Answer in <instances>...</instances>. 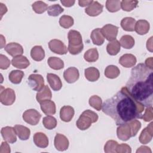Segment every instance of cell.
Wrapping results in <instances>:
<instances>
[{
	"instance_id": "obj_1",
	"label": "cell",
	"mask_w": 153,
	"mask_h": 153,
	"mask_svg": "<svg viewBox=\"0 0 153 153\" xmlns=\"http://www.w3.org/2000/svg\"><path fill=\"white\" fill-rule=\"evenodd\" d=\"M102 110L119 126L140 118L144 106L134 100L127 92L126 87H123L111 98L103 102Z\"/></svg>"
},
{
	"instance_id": "obj_2",
	"label": "cell",
	"mask_w": 153,
	"mask_h": 153,
	"mask_svg": "<svg viewBox=\"0 0 153 153\" xmlns=\"http://www.w3.org/2000/svg\"><path fill=\"white\" fill-rule=\"evenodd\" d=\"M152 69L139 63L131 71L126 88L129 94L144 106H152L153 81Z\"/></svg>"
},
{
	"instance_id": "obj_3",
	"label": "cell",
	"mask_w": 153,
	"mask_h": 153,
	"mask_svg": "<svg viewBox=\"0 0 153 153\" xmlns=\"http://www.w3.org/2000/svg\"><path fill=\"white\" fill-rule=\"evenodd\" d=\"M69 41L68 50L73 55H76L80 53L83 48L82 36L81 33L75 30H70L68 34Z\"/></svg>"
},
{
	"instance_id": "obj_4",
	"label": "cell",
	"mask_w": 153,
	"mask_h": 153,
	"mask_svg": "<svg viewBox=\"0 0 153 153\" xmlns=\"http://www.w3.org/2000/svg\"><path fill=\"white\" fill-rule=\"evenodd\" d=\"M98 120V115L94 112L87 109L84 111L78 119L76 125L81 130L88 129L92 123H96Z\"/></svg>"
},
{
	"instance_id": "obj_5",
	"label": "cell",
	"mask_w": 153,
	"mask_h": 153,
	"mask_svg": "<svg viewBox=\"0 0 153 153\" xmlns=\"http://www.w3.org/2000/svg\"><path fill=\"white\" fill-rule=\"evenodd\" d=\"M23 120L32 126H35L38 124L41 115L34 109H29L24 112L23 114Z\"/></svg>"
},
{
	"instance_id": "obj_6",
	"label": "cell",
	"mask_w": 153,
	"mask_h": 153,
	"mask_svg": "<svg viewBox=\"0 0 153 153\" xmlns=\"http://www.w3.org/2000/svg\"><path fill=\"white\" fill-rule=\"evenodd\" d=\"M28 84L34 91H39L44 87V80L39 74H31L28 77Z\"/></svg>"
},
{
	"instance_id": "obj_7",
	"label": "cell",
	"mask_w": 153,
	"mask_h": 153,
	"mask_svg": "<svg viewBox=\"0 0 153 153\" xmlns=\"http://www.w3.org/2000/svg\"><path fill=\"white\" fill-rule=\"evenodd\" d=\"M15 100L16 94L13 89L7 88L1 91L0 102L2 104L5 106H10L15 102Z\"/></svg>"
},
{
	"instance_id": "obj_8",
	"label": "cell",
	"mask_w": 153,
	"mask_h": 153,
	"mask_svg": "<svg viewBox=\"0 0 153 153\" xmlns=\"http://www.w3.org/2000/svg\"><path fill=\"white\" fill-rule=\"evenodd\" d=\"M118 32V27L111 24L105 25L101 28V32L104 36L109 41L116 39Z\"/></svg>"
},
{
	"instance_id": "obj_9",
	"label": "cell",
	"mask_w": 153,
	"mask_h": 153,
	"mask_svg": "<svg viewBox=\"0 0 153 153\" xmlns=\"http://www.w3.org/2000/svg\"><path fill=\"white\" fill-rule=\"evenodd\" d=\"M48 47L50 50L57 54H66L68 52V48L65 44L60 40L54 39L48 42Z\"/></svg>"
},
{
	"instance_id": "obj_10",
	"label": "cell",
	"mask_w": 153,
	"mask_h": 153,
	"mask_svg": "<svg viewBox=\"0 0 153 153\" xmlns=\"http://www.w3.org/2000/svg\"><path fill=\"white\" fill-rule=\"evenodd\" d=\"M117 137L123 141L128 140L132 137L131 128L128 123L119 125L117 129Z\"/></svg>"
},
{
	"instance_id": "obj_11",
	"label": "cell",
	"mask_w": 153,
	"mask_h": 153,
	"mask_svg": "<svg viewBox=\"0 0 153 153\" xmlns=\"http://www.w3.org/2000/svg\"><path fill=\"white\" fill-rule=\"evenodd\" d=\"M54 146L59 151H64L68 148L69 140L63 134L57 133L54 140Z\"/></svg>"
},
{
	"instance_id": "obj_12",
	"label": "cell",
	"mask_w": 153,
	"mask_h": 153,
	"mask_svg": "<svg viewBox=\"0 0 153 153\" xmlns=\"http://www.w3.org/2000/svg\"><path fill=\"white\" fill-rule=\"evenodd\" d=\"M3 139L10 143H13L17 141L16 133L14 127L7 126L2 128L1 130Z\"/></svg>"
},
{
	"instance_id": "obj_13",
	"label": "cell",
	"mask_w": 153,
	"mask_h": 153,
	"mask_svg": "<svg viewBox=\"0 0 153 153\" xmlns=\"http://www.w3.org/2000/svg\"><path fill=\"white\" fill-rule=\"evenodd\" d=\"M79 76V71L75 67H70L66 69L63 73V77L65 81L69 83H74L76 81Z\"/></svg>"
},
{
	"instance_id": "obj_14",
	"label": "cell",
	"mask_w": 153,
	"mask_h": 153,
	"mask_svg": "<svg viewBox=\"0 0 153 153\" xmlns=\"http://www.w3.org/2000/svg\"><path fill=\"white\" fill-rule=\"evenodd\" d=\"M5 50L10 56L14 57L20 56L23 53L22 46L16 42H10L5 47Z\"/></svg>"
},
{
	"instance_id": "obj_15",
	"label": "cell",
	"mask_w": 153,
	"mask_h": 153,
	"mask_svg": "<svg viewBox=\"0 0 153 153\" xmlns=\"http://www.w3.org/2000/svg\"><path fill=\"white\" fill-rule=\"evenodd\" d=\"M152 124L153 123L151 122L146 127L143 128V130L142 131L139 137V142L141 143L147 144L152 140L153 136Z\"/></svg>"
},
{
	"instance_id": "obj_16",
	"label": "cell",
	"mask_w": 153,
	"mask_h": 153,
	"mask_svg": "<svg viewBox=\"0 0 153 153\" xmlns=\"http://www.w3.org/2000/svg\"><path fill=\"white\" fill-rule=\"evenodd\" d=\"M103 5L98 1H93L85 9V13L89 16L95 17L99 15L103 11Z\"/></svg>"
},
{
	"instance_id": "obj_17",
	"label": "cell",
	"mask_w": 153,
	"mask_h": 153,
	"mask_svg": "<svg viewBox=\"0 0 153 153\" xmlns=\"http://www.w3.org/2000/svg\"><path fill=\"white\" fill-rule=\"evenodd\" d=\"M47 79L50 86L54 91H59L62 88V82L57 75L48 73L47 74Z\"/></svg>"
},
{
	"instance_id": "obj_18",
	"label": "cell",
	"mask_w": 153,
	"mask_h": 153,
	"mask_svg": "<svg viewBox=\"0 0 153 153\" xmlns=\"http://www.w3.org/2000/svg\"><path fill=\"white\" fill-rule=\"evenodd\" d=\"M42 111L47 115H54L56 114V108L55 103L50 100H45L40 103Z\"/></svg>"
},
{
	"instance_id": "obj_19",
	"label": "cell",
	"mask_w": 153,
	"mask_h": 153,
	"mask_svg": "<svg viewBox=\"0 0 153 153\" xmlns=\"http://www.w3.org/2000/svg\"><path fill=\"white\" fill-rule=\"evenodd\" d=\"M33 142L39 148H45L48 145V139L47 136L42 132H37L34 134Z\"/></svg>"
},
{
	"instance_id": "obj_20",
	"label": "cell",
	"mask_w": 153,
	"mask_h": 153,
	"mask_svg": "<svg viewBox=\"0 0 153 153\" xmlns=\"http://www.w3.org/2000/svg\"><path fill=\"white\" fill-rule=\"evenodd\" d=\"M11 64L13 66L19 69H26L29 65L30 62L26 57L20 55L14 57L11 60Z\"/></svg>"
},
{
	"instance_id": "obj_21",
	"label": "cell",
	"mask_w": 153,
	"mask_h": 153,
	"mask_svg": "<svg viewBox=\"0 0 153 153\" xmlns=\"http://www.w3.org/2000/svg\"><path fill=\"white\" fill-rule=\"evenodd\" d=\"M119 63L124 68H131L136 65V58L133 54H125L120 58Z\"/></svg>"
},
{
	"instance_id": "obj_22",
	"label": "cell",
	"mask_w": 153,
	"mask_h": 153,
	"mask_svg": "<svg viewBox=\"0 0 153 153\" xmlns=\"http://www.w3.org/2000/svg\"><path fill=\"white\" fill-rule=\"evenodd\" d=\"M74 109L71 106H63L60 111V119L65 122H69L74 115Z\"/></svg>"
},
{
	"instance_id": "obj_23",
	"label": "cell",
	"mask_w": 153,
	"mask_h": 153,
	"mask_svg": "<svg viewBox=\"0 0 153 153\" xmlns=\"http://www.w3.org/2000/svg\"><path fill=\"white\" fill-rule=\"evenodd\" d=\"M150 28L149 23L145 20H139L136 22L134 26V30L136 32L140 35L147 33Z\"/></svg>"
},
{
	"instance_id": "obj_24",
	"label": "cell",
	"mask_w": 153,
	"mask_h": 153,
	"mask_svg": "<svg viewBox=\"0 0 153 153\" xmlns=\"http://www.w3.org/2000/svg\"><path fill=\"white\" fill-rule=\"evenodd\" d=\"M14 128L16 134L18 136L20 140H26L29 138L30 131V129H29L27 127L22 125L17 124L14 126Z\"/></svg>"
},
{
	"instance_id": "obj_25",
	"label": "cell",
	"mask_w": 153,
	"mask_h": 153,
	"mask_svg": "<svg viewBox=\"0 0 153 153\" xmlns=\"http://www.w3.org/2000/svg\"><path fill=\"white\" fill-rule=\"evenodd\" d=\"M52 94L48 85H44V87L39 91H38L36 96V100L39 103L44 100H50Z\"/></svg>"
},
{
	"instance_id": "obj_26",
	"label": "cell",
	"mask_w": 153,
	"mask_h": 153,
	"mask_svg": "<svg viewBox=\"0 0 153 153\" xmlns=\"http://www.w3.org/2000/svg\"><path fill=\"white\" fill-rule=\"evenodd\" d=\"M30 56L33 60L39 62L44 59L45 51L41 46L36 45L31 49Z\"/></svg>"
},
{
	"instance_id": "obj_27",
	"label": "cell",
	"mask_w": 153,
	"mask_h": 153,
	"mask_svg": "<svg viewBox=\"0 0 153 153\" xmlns=\"http://www.w3.org/2000/svg\"><path fill=\"white\" fill-rule=\"evenodd\" d=\"M84 75L85 78L91 82H94L99 79L100 72L99 70L94 67H90L85 69Z\"/></svg>"
},
{
	"instance_id": "obj_28",
	"label": "cell",
	"mask_w": 153,
	"mask_h": 153,
	"mask_svg": "<svg viewBox=\"0 0 153 153\" xmlns=\"http://www.w3.org/2000/svg\"><path fill=\"white\" fill-rule=\"evenodd\" d=\"M93 43L96 45H101L104 43L105 38L101 32V29L96 28L92 30L90 35Z\"/></svg>"
},
{
	"instance_id": "obj_29",
	"label": "cell",
	"mask_w": 153,
	"mask_h": 153,
	"mask_svg": "<svg viewBox=\"0 0 153 153\" xmlns=\"http://www.w3.org/2000/svg\"><path fill=\"white\" fill-rule=\"evenodd\" d=\"M136 20L130 17L123 18L121 21V26L122 28L128 32H133L134 30Z\"/></svg>"
},
{
	"instance_id": "obj_30",
	"label": "cell",
	"mask_w": 153,
	"mask_h": 153,
	"mask_svg": "<svg viewBox=\"0 0 153 153\" xmlns=\"http://www.w3.org/2000/svg\"><path fill=\"white\" fill-rule=\"evenodd\" d=\"M121 45L119 41L117 39L110 41L106 46L107 53L111 56L117 55L120 51Z\"/></svg>"
},
{
	"instance_id": "obj_31",
	"label": "cell",
	"mask_w": 153,
	"mask_h": 153,
	"mask_svg": "<svg viewBox=\"0 0 153 153\" xmlns=\"http://www.w3.org/2000/svg\"><path fill=\"white\" fill-rule=\"evenodd\" d=\"M49 66L54 70H60L63 68V61L57 57H50L47 60Z\"/></svg>"
},
{
	"instance_id": "obj_32",
	"label": "cell",
	"mask_w": 153,
	"mask_h": 153,
	"mask_svg": "<svg viewBox=\"0 0 153 153\" xmlns=\"http://www.w3.org/2000/svg\"><path fill=\"white\" fill-rule=\"evenodd\" d=\"M23 76L24 72L23 71L19 70H13L9 74L8 78L12 83L14 84H19L21 82Z\"/></svg>"
},
{
	"instance_id": "obj_33",
	"label": "cell",
	"mask_w": 153,
	"mask_h": 153,
	"mask_svg": "<svg viewBox=\"0 0 153 153\" xmlns=\"http://www.w3.org/2000/svg\"><path fill=\"white\" fill-rule=\"evenodd\" d=\"M120 74L119 68L114 65L108 66L105 70V75L106 78L114 79L118 76Z\"/></svg>"
},
{
	"instance_id": "obj_34",
	"label": "cell",
	"mask_w": 153,
	"mask_h": 153,
	"mask_svg": "<svg viewBox=\"0 0 153 153\" xmlns=\"http://www.w3.org/2000/svg\"><path fill=\"white\" fill-rule=\"evenodd\" d=\"M85 60L88 62H94L99 58V53L96 48H90L85 51L84 55Z\"/></svg>"
},
{
	"instance_id": "obj_35",
	"label": "cell",
	"mask_w": 153,
	"mask_h": 153,
	"mask_svg": "<svg viewBox=\"0 0 153 153\" xmlns=\"http://www.w3.org/2000/svg\"><path fill=\"white\" fill-rule=\"evenodd\" d=\"M120 44L124 48L131 49L134 45V39L130 35H123L120 39Z\"/></svg>"
},
{
	"instance_id": "obj_36",
	"label": "cell",
	"mask_w": 153,
	"mask_h": 153,
	"mask_svg": "<svg viewBox=\"0 0 153 153\" xmlns=\"http://www.w3.org/2000/svg\"><path fill=\"white\" fill-rule=\"evenodd\" d=\"M106 8L111 13L117 12L121 8V1L108 0L106 2Z\"/></svg>"
},
{
	"instance_id": "obj_37",
	"label": "cell",
	"mask_w": 153,
	"mask_h": 153,
	"mask_svg": "<svg viewBox=\"0 0 153 153\" xmlns=\"http://www.w3.org/2000/svg\"><path fill=\"white\" fill-rule=\"evenodd\" d=\"M42 124L47 129L52 130L56 127L57 120L54 117L51 115H47L43 118Z\"/></svg>"
},
{
	"instance_id": "obj_38",
	"label": "cell",
	"mask_w": 153,
	"mask_h": 153,
	"mask_svg": "<svg viewBox=\"0 0 153 153\" xmlns=\"http://www.w3.org/2000/svg\"><path fill=\"white\" fill-rule=\"evenodd\" d=\"M33 10L37 14H42L48 9L47 4L41 1H38L33 2L32 5Z\"/></svg>"
},
{
	"instance_id": "obj_39",
	"label": "cell",
	"mask_w": 153,
	"mask_h": 153,
	"mask_svg": "<svg viewBox=\"0 0 153 153\" xmlns=\"http://www.w3.org/2000/svg\"><path fill=\"white\" fill-rule=\"evenodd\" d=\"M74 21L73 18L68 15H63L59 19V24L63 28L68 29L74 25Z\"/></svg>"
},
{
	"instance_id": "obj_40",
	"label": "cell",
	"mask_w": 153,
	"mask_h": 153,
	"mask_svg": "<svg viewBox=\"0 0 153 153\" xmlns=\"http://www.w3.org/2000/svg\"><path fill=\"white\" fill-rule=\"evenodd\" d=\"M89 104L97 111H100L102 109V99L97 95H94L90 97Z\"/></svg>"
},
{
	"instance_id": "obj_41",
	"label": "cell",
	"mask_w": 153,
	"mask_h": 153,
	"mask_svg": "<svg viewBox=\"0 0 153 153\" xmlns=\"http://www.w3.org/2000/svg\"><path fill=\"white\" fill-rule=\"evenodd\" d=\"M64 9L59 4H54L48 7L47 13L49 16L53 17L58 16L59 14L62 13Z\"/></svg>"
},
{
	"instance_id": "obj_42",
	"label": "cell",
	"mask_w": 153,
	"mask_h": 153,
	"mask_svg": "<svg viewBox=\"0 0 153 153\" xmlns=\"http://www.w3.org/2000/svg\"><path fill=\"white\" fill-rule=\"evenodd\" d=\"M138 4L137 1L123 0L121 1V8L126 11H131L134 9Z\"/></svg>"
},
{
	"instance_id": "obj_43",
	"label": "cell",
	"mask_w": 153,
	"mask_h": 153,
	"mask_svg": "<svg viewBox=\"0 0 153 153\" xmlns=\"http://www.w3.org/2000/svg\"><path fill=\"white\" fill-rule=\"evenodd\" d=\"M118 143L117 141L109 140L106 142L104 146V151L106 153H115Z\"/></svg>"
},
{
	"instance_id": "obj_44",
	"label": "cell",
	"mask_w": 153,
	"mask_h": 153,
	"mask_svg": "<svg viewBox=\"0 0 153 153\" xmlns=\"http://www.w3.org/2000/svg\"><path fill=\"white\" fill-rule=\"evenodd\" d=\"M128 123L131 128L132 137H134L137 134L138 131L140 128L141 123L137 120H132V121L128 122Z\"/></svg>"
},
{
	"instance_id": "obj_45",
	"label": "cell",
	"mask_w": 153,
	"mask_h": 153,
	"mask_svg": "<svg viewBox=\"0 0 153 153\" xmlns=\"http://www.w3.org/2000/svg\"><path fill=\"white\" fill-rule=\"evenodd\" d=\"M140 118L143 119L145 121H146V122L151 121L153 119L152 106L146 107V109H145V112L144 114L141 115Z\"/></svg>"
},
{
	"instance_id": "obj_46",
	"label": "cell",
	"mask_w": 153,
	"mask_h": 153,
	"mask_svg": "<svg viewBox=\"0 0 153 153\" xmlns=\"http://www.w3.org/2000/svg\"><path fill=\"white\" fill-rule=\"evenodd\" d=\"M11 63L8 57L2 54H0V68L1 69H7L8 68Z\"/></svg>"
},
{
	"instance_id": "obj_47",
	"label": "cell",
	"mask_w": 153,
	"mask_h": 153,
	"mask_svg": "<svg viewBox=\"0 0 153 153\" xmlns=\"http://www.w3.org/2000/svg\"><path fill=\"white\" fill-rule=\"evenodd\" d=\"M131 152V148L129 145L126 143H121L120 145H118L117 149H116V152L118 153H130Z\"/></svg>"
},
{
	"instance_id": "obj_48",
	"label": "cell",
	"mask_w": 153,
	"mask_h": 153,
	"mask_svg": "<svg viewBox=\"0 0 153 153\" xmlns=\"http://www.w3.org/2000/svg\"><path fill=\"white\" fill-rule=\"evenodd\" d=\"M0 152H5V153H9L10 152V148L8 145V144L7 142H2Z\"/></svg>"
},
{
	"instance_id": "obj_49",
	"label": "cell",
	"mask_w": 153,
	"mask_h": 153,
	"mask_svg": "<svg viewBox=\"0 0 153 153\" xmlns=\"http://www.w3.org/2000/svg\"><path fill=\"white\" fill-rule=\"evenodd\" d=\"M62 5L66 7H70L74 5L75 1H71V0H61L60 1Z\"/></svg>"
},
{
	"instance_id": "obj_50",
	"label": "cell",
	"mask_w": 153,
	"mask_h": 153,
	"mask_svg": "<svg viewBox=\"0 0 153 153\" xmlns=\"http://www.w3.org/2000/svg\"><path fill=\"white\" fill-rule=\"evenodd\" d=\"M151 150L150 149V148L148 146H140L136 151V152H150L151 153Z\"/></svg>"
},
{
	"instance_id": "obj_51",
	"label": "cell",
	"mask_w": 153,
	"mask_h": 153,
	"mask_svg": "<svg viewBox=\"0 0 153 153\" xmlns=\"http://www.w3.org/2000/svg\"><path fill=\"white\" fill-rule=\"evenodd\" d=\"M152 57H151L149 58H148L147 59H146L145 60V66L148 68L149 69H153V63H152Z\"/></svg>"
},
{
	"instance_id": "obj_52",
	"label": "cell",
	"mask_w": 153,
	"mask_h": 153,
	"mask_svg": "<svg viewBox=\"0 0 153 153\" xmlns=\"http://www.w3.org/2000/svg\"><path fill=\"white\" fill-rule=\"evenodd\" d=\"M93 2V1H92V0H89V1H82V0H81V1H78V4H79V5L80 7H86V6H88Z\"/></svg>"
},
{
	"instance_id": "obj_53",
	"label": "cell",
	"mask_w": 153,
	"mask_h": 153,
	"mask_svg": "<svg viewBox=\"0 0 153 153\" xmlns=\"http://www.w3.org/2000/svg\"><path fill=\"white\" fill-rule=\"evenodd\" d=\"M152 37L151 36L149 39H148L147 41V43H146V47H147V49L150 51L151 52L152 51Z\"/></svg>"
},
{
	"instance_id": "obj_54",
	"label": "cell",
	"mask_w": 153,
	"mask_h": 153,
	"mask_svg": "<svg viewBox=\"0 0 153 153\" xmlns=\"http://www.w3.org/2000/svg\"><path fill=\"white\" fill-rule=\"evenodd\" d=\"M0 5H1V17H2L3 14L7 11V8L6 6L4 4H3L2 3H0Z\"/></svg>"
},
{
	"instance_id": "obj_55",
	"label": "cell",
	"mask_w": 153,
	"mask_h": 153,
	"mask_svg": "<svg viewBox=\"0 0 153 153\" xmlns=\"http://www.w3.org/2000/svg\"><path fill=\"white\" fill-rule=\"evenodd\" d=\"M1 48H2L5 45V39L4 38V37L3 36V35H1Z\"/></svg>"
}]
</instances>
